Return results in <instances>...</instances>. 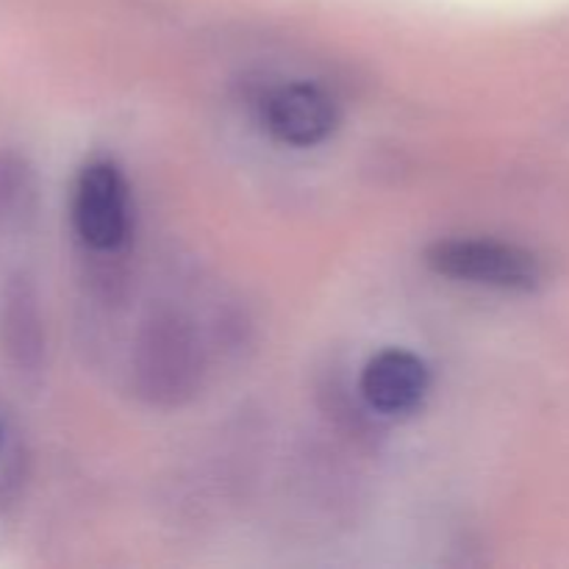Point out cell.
<instances>
[{"label": "cell", "instance_id": "obj_2", "mask_svg": "<svg viewBox=\"0 0 569 569\" xmlns=\"http://www.w3.org/2000/svg\"><path fill=\"white\" fill-rule=\"evenodd\" d=\"M437 276L503 292H531L542 283V264L533 253L498 239H442L426 250Z\"/></svg>", "mask_w": 569, "mask_h": 569}, {"label": "cell", "instance_id": "obj_7", "mask_svg": "<svg viewBox=\"0 0 569 569\" xmlns=\"http://www.w3.org/2000/svg\"><path fill=\"white\" fill-rule=\"evenodd\" d=\"M28 470L26 442L17 431L14 420L0 409V511L9 509L22 492Z\"/></svg>", "mask_w": 569, "mask_h": 569}, {"label": "cell", "instance_id": "obj_5", "mask_svg": "<svg viewBox=\"0 0 569 569\" xmlns=\"http://www.w3.org/2000/svg\"><path fill=\"white\" fill-rule=\"evenodd\" d=\"M431 372L420 356L389 348L367 361L361 372V395L381 415H409L426 400Z\"/></svg>", "mask_w": 569, "mask_h": 569}, {"label": "cell", "instance_id": "obj_8", "mask_svg": "<svg viewBox=\"0 0 569 569\" xmlns=\"http://www.w3.org/2000/svg\"><path fill=\"white\" fill-rule=\"evenodd\" d=\"M31 198V167L17 153H0V226L26 217Z\"/></svg>", "mask_w": 569, "mask_h": 569}, {"label": "cell", "instance_id": "obj_6", "mask_svg": "<svg viewBox=\"0 0 569 569\" xmlns=\"http://www.w3.org/2000/svg\"><path fill=\"white\" fill-rule=\"evenodd\" d=\"M3 345L20 372H39L44 361V328L39 300L26 276H14L3 300Z\"/></svg>", "mask_w": 569, "mask_h": 569}, {"label": "cell", "instance_id": "obj_3", "mask_svg": "<svg viewBox=\"0 0 569 569\" xmlns=\"http://www.w3.org/2000/svg\"><path fill=\"white\" fill-rule=\"evenodd\" d=\"M72 226L94 253H114L131 233V200L120 167L94 159L78 172L72 189Z\"/></svg>", "mask_w": 569, "mask_h": 569}, {"label": "cell", "instance_id": "obj_1", "mask_svg": "<svg viewBox=\"0 0 569 569\" xmlns=\"http://www.w3.org/2000/svg\"><path fill=\"white\" fill-rule=\"evenodd\" d=\"M200 370V342L187 320L172 311H161L142 328L133 372L144 398L161 406L181 403L198 389Z\"/></svg>", "mask_w": 569, "mask_h": 569}, {"label": "cell", "instance_id": "obj_4", "mask_svg": "<svg viewBox=\"0 0 569 569\" xmlns=\"http://www.w3.org/2000/svg\"><path fill=\"white\" fill-rule=\"evenodd\" d=\"M261 128L289 148H315L337 131L339 111L331 94L309 81L270 89L259 103Z\"/></svg>", "mask_w": 569, "mask_h": 569}]
</instances>
